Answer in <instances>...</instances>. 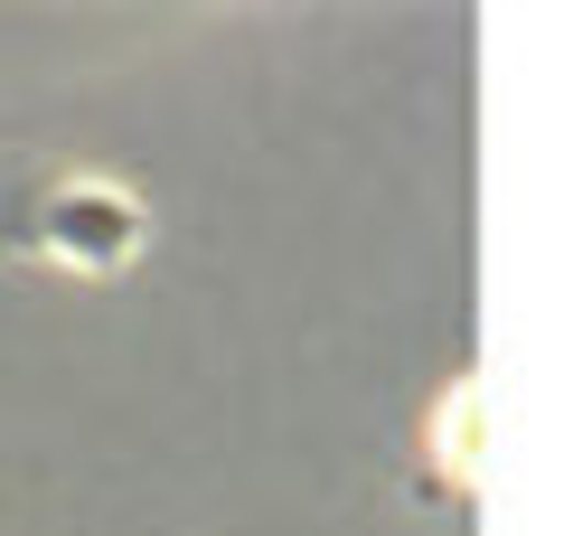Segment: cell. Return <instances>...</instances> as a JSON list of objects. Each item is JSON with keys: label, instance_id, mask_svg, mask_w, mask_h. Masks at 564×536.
<instances>
[{"label": "cell", "instance_id": "cell-1", "mask_svg": "<svg viewBox=\"0 0 564 536\" xmlns=\"http://www.w3.org/2000/svg\"><path fill=\"white\" fill-rule=\"evenodd\" d=\"M29 245L47 264H66V274H122L151 245V207L132 189H113V179H57L29 207Z\"/></svg>", "mask_w": 564, "mask_h": 536}]
</instances>
